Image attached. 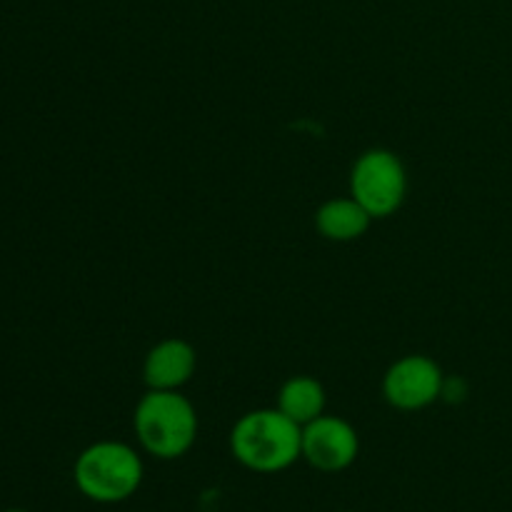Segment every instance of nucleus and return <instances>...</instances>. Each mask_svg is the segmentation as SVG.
Masks as SVG:
<instances>
[{
    "label": "nucleus",
    "instance_id": "obj_2",
    "mask_svg": "<svg viewBox=\"0 0 512 512\" xmlns=\"http://www.w3.org/2000/svg\"><path fill=\"white\" fill-rule=\"evenodd\" d=\"M133 430L145 453L178 460L198 438V413L180 390H148L135 405Z\"/></svg>",
    "mask_w": 512,
    "mask_h": 512
},
{
    "label": "nucleus",
    "instance_id": "obj_9",
    "mask_svg": "<svg viewBox=\"0 0 512 512\" xmlns=\"http://www.w3.org/2000/svg\"><path fill=\"white\" fill-rule=\"evenodd\" d=\"M275 408L288 415L300 428L313 423L315 418H320L325 413L323 383L310 378V375H293V378L280 385L278 405Z\"/></svg>",
    "mask_w": 512,
    "mask_h": 512
},
{
    "label": "nucleus",
    "instance_id": "obj_3",
    "mask_svg": "<svg viewBox=\"0 0 512 512\" xmlns=\"http://www.w3.org/2000/svg\"><path fill=\"white\" fill-rule=\"evenodd\" d=\"M145 478L138 450L120 440H100L75 458L73 480L83 498L98 505H115L133 498Z\"/></svg>",
    "mask_w": 512,
    "mask_h": 512
},
{
    "label": "nucleus",
    "instance_id": "obj_6",
    "mask_svg": "<svg viewBox=\"0 0 512 512\" xmlns=\"http://www.w3.org/2000/svg\"><path fill=\"white\" fill-rule=\"evenodd\" d=\"M358 430L338 415H320L303 425V460L320 473H343L358 460Z\"/></svg>",
    "mask_w": 512,
    "mask_h": 512
},
{
    "label": "nucleus",
    "instance_id": "obj_10",
    "mask_svg": "<svg viewBox=\"0 0 512 512\" xmlns=\"http://www.w3.org/2000/svg\"><path fill=\"white\" fill-rule=\"evenodd\" d=\"M3 512H28V510H20V508H10V510H3Z\"/></svg>",
    "mask_w": 512,
    "mask_h": 512
},
{
    "label": "nucleus",
    "instance_id": "obj_8",
    "mask_svg": "<svg viewBox=\"0 0 512 512\" xmlns=\"http://www.w3.org/2000/svg\"><path fill=\"white\" fill-rule=\"evenodd\" d=\"M370 213L350 195V198H333L323 203L315 213V228L325 240L333 243H350L368 233Z\"/></svg>",
    "mask_w": 512,
    "mask_h": 512
},
{
    "label": "nucleus",
    "instance_id": "obj_1",
    "mask_svg": "<svg viewBox=\"0 0 512 512\" xmlns=\"http://www.w3.org/2000/svg\"><path fill=\"white\" fill-rule=\"evenodd\" d=\"M230 453L245 470L283 473L303 458V428L278 408L250 410L230 430Z\"/></svg>",
    "mask_w": 512,
    "mask_h": 512
},
{
    "label": "nucleus",
    "instance_id": "obj_11",
    "mask_svg": "<svg viewBox=\"0 0 512 512\" xmlns=\"http://www.w3.org/2000/svg\"><path fill=\"white\" fill-rule=\"evenodd\" d=\"M343 512H358V510H343Z\"/></svg>",
    "mask_w": 512,
    "mask_h": 512
},
{
    "label": "nucleus",
    "instance_id": "obj_4",
    "mask_svg": "<svg viewBox=\"0 0 512 512\" xmlns=\"http://www.w3.org/2000/svg\"><path fill=\"white\" fill-rule=\"evenodd\" d=\"M350 195L370 213V218H390L408 195V173L393 150L370 148L350 170Z\"/></svg>",
    "mask_w": 512,
    "mask_h": 512
},
{
    "label": "nucleus",
    "instance_id": "obj_7",
    "mask_svg": "<svg viewBox=\"0 0 512 512\" xmlns=\"http://www.w3.org/2000/svg\"><path fill=\"white\" fill-rule=\"evenodd\" d=\"M198 355L188 340L168 338L148 350L143 380L148 390H180L195 375Z\"/></svg>",
    "mask_w": 512,
    "mask_h": 512
},
{
    "label": "nucleus",
    "instance_id": "obj_5",
    "mask_svg": "<svg viewBox=\"0 0 512 512\" xmlns=\"http://www.w3.org/2000/svg\"><path fill=\"white\" fill-rule=\"evenodd\" d=\"M443 368L428 355H405L395 360L383 378V395L395 410L415 413L443 398Z\"/></svg>",
    "mask_w": 512,
    "mask_h": 512
}]
</instances>
